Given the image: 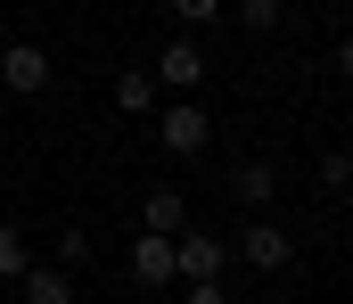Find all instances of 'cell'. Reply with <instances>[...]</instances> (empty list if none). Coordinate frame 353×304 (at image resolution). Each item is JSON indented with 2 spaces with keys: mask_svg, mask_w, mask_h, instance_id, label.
<instances>
[{
  "mask_svg": "<svg viewBox=\"0 0 353 304\" xmlns=\"http://www.w3.org/2000/svg\"><path fill=\"white\" fill-rule=\"evenodd\" d=\"M0 83H8L17 99L50 91V50H41V41H8V50H0Z\"/></svg>",
  "mask_w": 353,
  "mask_h": 304,
  "instance_id": "cell-3",
  "label": "cell"
},
{
  "mask_svg": "<svg viewBox=\"0 0 353 304\" xmlns=\"http://www.w3.org/2000/svg\"><path fill=\"white\" fill-rule=\"evenodd\" d=\"M345 181H353V156H345V148H329V156H321V190H345Z\"/></svg>",
  "mask_w": 353,
  "mask_h": 304,
  "instance_id": "cell-14",
  "label": "cell"
},
{
  "mask_svg": "<svg viewBox=\"0 0 353 304\" xmlns=\"http://www.w3.org/2000/svg\"><path fill=\"white\" fill-rule=\"evenodd\" d=\"M115 107H123V115H148V107H157V74H140V66L115 74Z\"/></svg>",
  "mask_w": 353,
  "mask_h": 304,
  "instance_id": "cell-9",
  "label": "cell"
},
{
  "mask_svg": "<svg viewBox=\"0 0 353 304\" xmlns=\"http://www.w3.org/2000/svg\"><path fill=\"white\" fill-rule=\"evenodd\" d=\"M25 304H74V272L66 263H25Z\"/></svg>",
  "mask_w": 353,
  "mask_h": 304,
  "instance_id": "cell-7",
  "label": "cell"
},
{
  "mask_svg": "<svg viewBox=\"0 0 353 304\" xmlns=\"http://www.w3.org/2000/svg\"><path fill=\"white\" fill-rule=\"evenodd\" d=\"M132 280H140V288L181 280V272H173V239H165V230H140V239H132Z\"/></svg>",
  "mask_w": 353,
  "mask_h": 304,
  "instance_id": "cell-5",
  "label": "cell"
},
{
  "mask_svg": "<svg viewBox=\"0 0 353 304\" xmlns=\"http://www.w3.org/2000/svg\"><path fill=\"white\" fill-rule=\"evenodd\" d=\"M230 190H239L247 205H271V165H239V173H230Z\"/></svg>",
  "mask_w": 353,
  "mask_h": 304,
  "instance_id": "cell-10",
  "label": "cell"
},
{
  "mask_svg": "<svg viewBox=\"0 0 353 304\" xmlns=\"http://www.w3.org/2000/svg\"><path fill=\"white\" fill-rule=\"evenodd\" d=\"M157 83H165V91H197V83H205V50H197L189 33H181V41H165V58H157Z\"/></svg>",
  "mask_w": 353,
  "mask_h": 304,
  "instance_id": "cell-6",
  "label": "cell"
},
{
  "mask_svg": "<svg viewBox=\"0 0 353 304\" xmlns=\"http://www.w3.org/2000/svg\"><path fill=\"white\" fill-rule=\"evenodd\" d=\"M239 25H247V33H271V25H279V0H239Z\"/></svg>",
  "mask_w": 353,
  "mask_h": 304,
  "instance_id": "cell-13",
  "label": "cell"
},
{
  "mask_svg": "<svg viewBox=\"0 0 353 304\" xmlns=\"http://www.w3.org/2000/svg\"><path fill=\"white\" fill-rule=\"evenodd\" d=\"M189 304H230V296H222V280H189Z\"/></svg>",
  "mask_w": 353,
  "mask_h": 304,
  "instance_id": "cell-15",
  "label": "cell"
},
{
  "mask_svg": "<svg viewBox=\"0 0 353 304\" xmlns=\"http://www.w3.org/2000/svg\"><path fill=\"white\" fill-rule=\"evenodd\" d=\"M165 8H173V17L189 25V33H205V25L222 17V0H165Z\"/></svg>",
  "mask_w": 353,
  "mask_h": 304,
  "instance_id": "cell-12",
  "label": "cell"
},
{
  "mask_svg": "<svg viewBox=\"0 0 353 304\" xmlns=\"http://www.w3.org/2000/svg\"><path fill=\"white\" fill-rule=\"evenodd\" d=\"M173 272H181V280H222V272H230V239L181 230V239H173Z\"/></svg>",
  "mask_w": 353,
  "mask_h": 304,
  "instance_id": "cell-1",
  "label": "cell"
},
{
  "mask_svg": "<svg viewBox=\"0 0 353 304\" xmlns=\"http://www.w3.org/2000/svg\"><path fill=\"white\" fill-rule=\"evenodd\" d=\"M157 140H165V156H197V148L214 140V123H205V107H197V99H181V107H165Z\"/></svg>",
  "mask_w": 353,
  "mask_h": 304,
  "instance_id": "cell-4",
  "label": "cell"
},
{
  "mask_svg": "<svg viewBox=\"0 0 353 304\" xmlns=\"http://www.w3.org/2000/svg\"><path fill=\"white\" fill-rule=\"evenodd\" d=\"M0 280H25V230L0 222Z\"/></svg>",
  "mask_w": 353,
  "mask_h": 304,
  "instance_id": "cell-11",
  "label": "cell"
},
{
  "mask_svg": "<svg viewBox=\"0 0 353 304\" xmlns=\"http://www.w3.org/2000/svg\"><path fill=\"white\" fill-rule=\"evenodd\" d=\"M337 74H345V83H353V33H345V41H337Z\"/></svg>",
  "mask_w": 353,
  "mask_h": 304,
  "instance_id": "cell-16",
  "label": "cell"
},
{
  "mask_svg": "<svg viewBox=\"0 0 353 304\" xmlns=\"http://www.w3.org/2000/svg\"><path fill=\"white\" fill-rule=\"evenodd\" d=\"M140 222H148V230H165V239H181V230H189L181 190H148V198H140Z\"/></svg>",
  "mask_w": 353,
  "mask_h": 304,
  "instance_id": "cell-8",
  "label": "cell"
},
{
  "mask_svg": "<svg viewBox=\"0 0 353 304\" xmlns=\"http://www.w3.org/2000/svg\"><path fill=\"white\" fill-rule=\"evenodd\" d=\"M230 255H239V263H255V272H288V263H296V239H288L279 222L255 214V222L239 230V247H230Z\"/></svg>",
  "mask_w": 353,
  "mask_h": 304,
  "instance_id": "cell-2",
  "label": "cell"
}]
</instances>
